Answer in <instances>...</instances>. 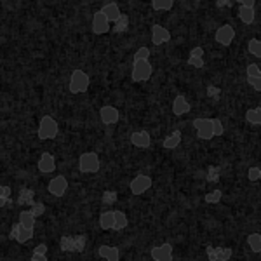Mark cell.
Instances as JSON below:
<instances>
[{
  "instance_id": "ac0fdd59",
  "label": "cell",
  "mask_w": 261,
  "mask_h": 261,
  "mask_svg": "<svg viewBox=\"0 0 261 261\" xmlns=\"http://www.w3.org/2000/svg\"><path fill=\"white\" fill-rule=\"evenodd\" d=\"M18 221L24 226V228H35V225H37V218L30 213V209H28V207L19 209Z\"/></svg>"
},
{
  "instance_id": "4dcf8cb0",
  "label": "cell",
  "mask_w": 261,
  "mask_h": 261,
  "mask_svg": "<svg viewBox=\"0 0 261 261\" xmlns=\"http://www.w3.org/2000/svg\"><path fill=\"white\" fill-rule=\"evenodd\" d=\"M216 9H233L235 2L233 0H213Z\"/></svg>"
},
{
  "instance_id": "f1b7e54d",
  "label": "cell",
  "mask_w": 261,
  "mask_h": 261,
  "mask_svg": "<svg viewBox=\"0 0 261 261\" xmlns=\"http://www.w3.org/2000/svg\"><path fill=\"white\" fill-rule=\"evenodd\" d=\"M246 84L254 89L256 92L261 91V77H252V75H246Z\"/></svg>"
},
{
  "instance_id": "1f68e13d",
  "label": "cell",
  "mask_w": 261,
  "mask_h": 261,
  "mask_svg": "<svg viewBox=\"0 0 261 261\" xmlns=\"http://www.w3.org/2000/svg\"><path fill=\"white\" fill-rule=\"evenodd\" d=\"M0 197L7 199V202H9V199H14V197H12V188L9 185H0Z\"/></svg>"
},
{
  "instance_id": "4fadbf2b",
  "label": "cell",
  "mask_w": 261,
  "mask_h": 261,
  "mask_svg": "<svg viewBox=\"0 0 261 261\" xmlns=\"http://www.w3.org/2000/svg\"><path fill=\"white\" fill-rule=\"evenodd\" d=\"M99 9H101V12H103L105 16H107V19L110 21V23H115V21L119 19V18H120V14H122L120 4H119V2H115V0L103 4V6H101Z\"/></svg>"
},
{
  "instance_id": "ba28073f",
  "label": "cell",
  "mask_w": 261,
  "mask_h": 261,
  "mask_svg": "<svg viewBox=\"0 0 261 261\" xmlns=\"http://www.w3.org/2000/svg\"><path fill=\"white\" fill-rule=\"evenodd\" d=\"M14 200H16L18 211L19 209H24V207H32V204L37 200V192L30 187H21L18 193H16Z\"/></svg>"
},
{
  "instance_id": "d6a6232c",
  "label": "cell",
  "mask_w": 261,
  "mask_h": 261,
  "mask_svg": "<svg viewBox=\"0 0 261 261\" xmlns=\"http://www.w3.org/2000/svg\"><path fill=\"white\" fill-rule=\"evenodd\" d=\"M30 261H49V254H45V252H39V251H32Z\"/></svg>"
},
{
  "instance_id": "603a6c76",
  "label": "cell",
  "mask_w": 261,
  "mask_h": 261,
  "mask_svg": "<svg viewBox=\"0 0 261 261\" xmlns=\"http://www.w3.org/2000/svg\"><path fill=\"white\" fill-rule=\"evenodd\" d=\"M28 209H30V213L39 220V218L44 216L45 211H47V205H45V202H42V200H35L32 204V207H28Z\"/></svg>"
},
{
  "instance_id": "30bf717a",
  "label": "cell",
  "mask_w": 261,
  "mask_h": 261,
  "mask_svg": "<svg viewBox=\"0 0 261 261\" xmlns=\"http://www.w3.org/2000/svg\"><path fill=\"white\" fill-rule=\"evenodd\" d=\"M129 141L133 146L141 148V150H146V148H150V146H155V145H151V134L146 129L133 130L130 136H129Z\"/></svg>"
},
{
  "instance_id": "52a82bcc",
  "label": "cell",
  "mask_w": 261,
  "mask_h": 261,
  "mask_svg": "<svg viewBox=\"0 0 261 261\" xmlns=\"http://www.w3.org/2000/svg\"><path fill=\"white\" fill-rule=\"evenodd\" d=\"M151 261H172L174 259V249H172L171 242H162L159 246H153L150 249Z\"/></svg>"
},
{
  "instance_id": "e575fe53",
  "label": "cell",
  "mask_w": 261,
  "mask_h": 261,
  "mask_svg": "<svg viewBox=\"0 0 261 261\" xmlns=\"http://www.w3.org/2000/svg\"><path fill=\"white\" fill-rule=\"evenodd\" d=\"M193 2H202V0H193Z\"/></svg>"
},
{
  "instance_id": "5b68a950",
  "label": "cell",
  "mask_w": 261,
  "mask_h": 261,
  "mask_svg": "<svg viewBox=\"0 0 261 261\" xmlns=\"http://www.w3.org/2000/svg\"><path fill=\"white\" fill-rule=\"evenodd\" d=\"M172 39V33L167 27H164L161 23H153L150 28V44L153 47H161V45L167 44Z\"/></svg>"
},
{
  "instance_id": "cb8c5ba5",
  "label": "cell",
  "mask_w": 261,
  "mask_h": 261,
  "mask_svg": "<svg viewBox=\"0 0 261 261\" xmlns=\"http://www.w3.org/2000/svg\"><path fill=\"white\" fill-rule=\"evenodd\" d=\"M246 178H247V181H251V183H258V181H261V166L247 167Z\"/></svg>"
},
{
  "instance_id": "277c9868",
  "label": "cell",
  "mask_w": 261,
  "mask_h": 261,
  "mask_svg": "<svg viewBox=\"0 0 261 261\" xmlns=\"http://www.w3.org/2000/svg\"><path fill=\"white\" fill-rule=\"evenodd\" d=\"M192 129L195 130V138H197V140H202V141L214 140L211 117H193Z\"/></svg>"
},
{
  "instance_id": "8992f818",
  "label": "cell",
  "mask_w": 261,
  "mask_h": 261,
  "mask_svg": "<svg viewBox=\"0 0 261 261\" xmlns=\"http://www.w3.org/2000/svg\"><path fill=\"white\" fill-rule=\"evenodd\" d=\"M35 235V228H24L19 221H14L9 228V239L18 244H28Z\"/></svg>"
},
{
  "instance_id": "9a60e30c",
  "label": "cell",
  "mask_w": 261,
  "mask_h": 261,
  "mask_svg": "<svg viewBox=\"0 0 261 261\" xmlns=\"http://www.w3.org/2000/svg\"><path fill=\"white\" fill-rule=\"evenodd\" d=\"M129 225V218L127 214H125V211H122V209L119 207H113V226L112 230L117 231V233H120V231H124L125 228H127Z\"/></svg>"
},
{
  "instance_id": "5bb4252c",
  "label": "cell",
  "mask_w": 261,
  "mask_h": 261,
  "mask_svg": "<svg viewBox=\"0 0 261 261\" xmlns=\"http://www.w3.org/2000/svg\"><path fill=\"white\" fill-rule=\"evenodd\" d=\"M258 14L259 12L256 11V7H246V6H241V4H239L237 18L242 24H247V27H249V24H252L256 21Z\"/></svg>"
},
{
  "instance_id": "4316f807",
  "label": "cell",
  "mask_w": 261,
  "mask_h": 261,
  "mask_svg": "<svg viewBox=\"0 0 261 261\" xmlns=\"http://www.w3.org/2000/svg\"><path fill=\"white\" fill-rule=\"evenodd\" d=\"M244 73H246V75H252V77H261V68H259V63H258V61L247 63V65H246V68H244Z\"/></svg>"
},
{
  "instance_id": "3957f363",
  "label": "cell",
  "mask_w": 261,
  "mask_h": 261,
  "mask_svg": "<svg viewBox=\"0 0 261 261\" xmlns=\"http://www.w3.org/2000/svg\"><path fill=\"white\" fill-rule=\"evenodd\" d=\"M244 27H246V24H244ZM242 28H235L233 24H230V23H223L214 30L213 39L218 45H221V47H228V45L233 44V40L237 39L239 30H242Z\"/></svg>"
},
{
  "instance_id": "484cf974",
  "label": "cell",
  "mask_w": 261,
  "mask_h": 261,
  "mask_svg": "<svg viewBox=\"0 0 261 261\" xmlns=\"http://www.w3.org/2000/svg\"><path fill=\"white\" fill-rule=\"evenodd\" d=\"M211 122H213V134L214 138H221L225 134V124L220 117H211Z\"/></svg>"
},
{
  "instance_id": "83f0119b",
  "label": "cell",
  "mask_w": 261,
  "mask_h": 261,
  "mask_svg": "<svg viewBox=\"0 0 261 261\" xmlns=\"http://www.w3.org/2000/svg\"><path fill=\"white\" fill-rule=\"evenodd\" d=\"M187 65L192 66V68H195V70H202L205 65H207V61H205V58H190V56H187Z\"/></svg>"
},
{
  "instance_id": "7c38bea8",
  "label": "cell",
  "mask_w": 261,
  "mask_h": 261,
  "mask_svg": "<svg viewBox=\"0 0 261 261\" xmlns=\"http://www.w3.org/2000/svg\"><path fill=\"white\" fill-rule=\"evenodd\" d=\"M98 256H99V259L120 261V249L115 244H101L98 247Z\"/></svg>"
},
{
  "instance_id": "9c48e42d",
  "label": "cell",
  "mask_w": 261,
  "mask_h": 261,
  "mask_svg": "<svg viewBox=\"0 0 261 261\" xmlns=\"http://www.w3.org/2000/svg\"><path fill=\"white\" fill-rule=\"evenodd\" d=\"M91 30L94 35H107L110 32V21L107 19V16L101 12V9L94 11L91 19Z\"/></svg>"
},
{
  "instance_id": "d6986e66",
  "label": "cell",
  "mask_w": 261,
  "mask_h": 261,
  "mask_svg": "<svg viewBox=\"0 0 261 261\" xmlns=\"http://www.w3.org/2000/svg\"><path fill=\"white\" fill-rule=\"evenodd\" d=\"M244 120L249 125H261V107H249L244 112Z\"/></svg>"
},
{
  "instance_id": "d4e9b609",
  "label": "cell",
  "mask_w": 261,
  "mask_h": 261,
  "mask_svg": "<svg viewBox=\"0 0 261 261\" xmlns=\"http://www.w3.org/2000/svg\"><path fill=\"white\" fill-rule=\"evenodd\" d=\"M151 58V47L150 45H140L133 54V60H150Z\"/></svg>"
},
{
  "instance_id": "8fae6325",
  "label": "cell",
  "mask_w": 261,
  "mask_h": 261,
  "mask_svg": "<svg viewBox=\"0 0 261 261\" xmlns=\"http://www.w3.org/2000/svg\"><path fill=\"white\" fill-rule=\"evenodd\" d=\"M183 143H188V141H185L183 130L181 129H172L171 133H167L166 136L162 138V146L166 150H176L178 146L183 145ZM195 143H199V141H195Z\"/></svg>"
},
{
  "instance_id": "6da1fadb",
  "label": "cell",
  "mask_w": 261,
  "mask_h": 261,
  "mask_svg": "<svg viewBox=\"0 0 261 261\" xmlns=\"http://www.w3.org/2000/svg\"><path fill=\"white\" fill-rule=\"evenodd\" d=\"M107 2L0 0V185H9L12 197L30 187L45 202L24 246L47 244L49 261H61L58 211L60 235L84 233L86 252L96 258L101 244L112 242L98 223L103 190L119 193L115 207L140 239L151 221L129 181L151 176V195L166 205H178L192 187L187 150L130 145L134 125L148 127L157 110L143 96L119 91L141 87L130 81L133 54L148 45L151 24H162L164 14L141 11L129 32L94 35L92 14Z\"/></svg>"
},
{
  "instance_id": "7a4b0ae2",
  "label": "cell",
  "mask_w": 261,
  "mask_h": 261,
  "mask_svg": "<svg viewBox=\"0 0 261 261\" xmlns=\"http://www.w3.org/2000/svg\"><path fill=\"white\" fill-rule=\"evenodd\" d=\"M155 66L150 60H133V66H130V81L136 84L148 82L153 77Z\"/></svg>"
},
{
  "instance_id": "836d02e7",
  "label": "cell",
  "mask_w": 261,
  "mask_h": 261,
  "mask_svg": "<svg viewBox=\"0 0 261 261\" xmlns=\"http://www.w3.org/2000/svg\"><path fill=\"white\" fill-rule=\"evenodd\" d=\"M233 2L241 4V6H246V7H256V4H258L259 0H233Z\"/></svg>"
},
{
  "instance_id": "f546056e",
  "label": "cell",
  "mask_w": 261,
  "mask_h": 261,
  "mask_svg": "<svg viewBox=\"0 0 261 261\" xmlns=\"http://www.w3.org/2000/svg\"><path fill=\"white\" fill-rule=\"evenodd\" d=\"M211 4H213V2H211ZM204 9H205V11L209 9V7H207V0H205V7H204ZM205 11H202V12H205ZM202 12H200V14H202ZM195 18H197V16H195ZM195 18H193V19H195ZM187 23H188V21H187ZM159 66H161V68H164V70L167 71V77H166V81H169V79H171V75H172L171 66L167 65V63H159V65H155V68H159ZM166 81H164V82H166ZM164 82H162V84H164ZM159 86H161V84H159Z\"/></svg>"
},
{
  "instance_id": "2e32d148",
  "label": "cell",
  "mask_w": 261,
  "mask_h": 261,
  "mask_svg": "<svg viewBox=\"0 0 261 261\" xmlns=\"http://www.w3.org/2000/svg\"><path fill=\"white\" fill-rule=\"evenodd\" d=\"M101 205H103L105 209H112L115 207L117 204H119V193L115 190H110V188H107V190L101 192Z\"/></svg>"
},
{
  "instance_id": "ffe728a7",
  "label": "cell",
  "mask_w": 261,
  "mask_h": 261,
  "mask_svg": "<svg viewBox=\"0 0 261 261\" xmlns=\"http://www.w3.org/2000/svg\"><path fill=\"white\" fill-rule=\"evenodd\" d=\"M246 244L254 254H261V231H251L246 237Z\"/></svg>"
},
{
  "instance_id": "e0dca14e",
  "label": "cell",
  "mask_w": 261,
  "mask_h": 261,
  "mask_svg": "<svg viewBox=\"0 0 261 261\" xmlns=\"http://www.w3.org/2000/svg\"><path fill=\"white\" fill-rule=\"evenodd\" d=\"M98 223H99V228L105 231H110L113 226V207L112 209H103L98 216Z\"/></svg>"
},
{
  "instance_id": "7402d4cb",
  "label": "cell",
  "mask_w": 261,
  "mask_h": 261,
  "mask_svg": "<svg viewBox=\"0 0 261 261\" xmlns=\"http://www.w3.org/2000/svg\"><path fill=\"white\" fill-rule=\"evenodd\" d=\"M150 7L155 12H169L174 7V0H150Z\"/></svg>"
},
{
  "instance_id": "44dd1931",
  "label": "cell",
  "mask_w": 261,
  "mask_h": 261,
  "mask_svg": "<svg viewBox=\"0 0 261 261\" xmlns=\"http://www.w3.org/2000/svg\"><path fill=\"white\" fill-rule=\"evenodd\" d=\"M246 49L254 60H259L261 58V40L258 37H251V39L246 42Z\"/></svg>"
}]
</instances>
